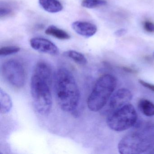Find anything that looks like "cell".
Listing matches in <instances>:
<instances>
[{
    "label": "cell",
    "instance_id": "cell-20",
    "mask_svg": "<svg viewBox=\"0 0 154 154\" xmlns=\"http://www.w3.org/2000/svg\"><path fill=\"white\" fill-rule=\"evenodd\" d=\"M139 82L144 87L146 88H148L149 90H151L153 92H154V85L151 84L149 83L146 82L145 81H142V80H139Z\"/></svg>",
    "mask_w": 154,
    "mask_h": 154
},
{
    "label": "cell",
    "instance_id": "cell-9",
    "mask_svg": "<svg viewBox=\"0 0 154 154\" xmlns=\"http://www.w3.org/2000/svg\"><path fill=\"white\" fill-rule=\"evenodd\" d=\"M72 26L75 33L86 38L94 35L97 31V28L95 25L86 21H75L72 24Z\"/></svg>",
    "mask_w": 154,
    "mask_h": 154
},
{
    "label": "cell",
    "instance_id": "cell-11",
    "mask_svg": "<svg viewBox=\"0 0 154 154\" xmlns=\"http://www.w3.org/2000/svg\"><path fill=\"white\" fill-rule=\"evenodd\" d=\"M39 4L44 10L49 13H57L63 8L62 3L58 0H39Z\"/></svg>",
    "mask_w": 154,
    "mask_h": 154
},
{
    "label": "cell",
    "instance_id": "cell-6",
    "mask_svg": "<svg viewBox=\"0 0 154 154\" xmlns=\"http://www.w3.org/2000/svg\"><path fill=\"white\" fill-rule=\"evenodd\" d=\"M2 72L5 80L13 87L20 88L25 85V68L18 60L10 59L5 62L2 65Z\"/></svg>",
    "mask_w": 154,
    "mask_h": 154
},
{
    "label": "cell",
    "instance_id": "cell-1",
    "mask_svg": "<svg viewBox=\"0 0 154 154\" xmlns=\"http://www.w3.org/2000/svg\"><path fill=\"white\" fill-rule=\"evenodd\" d=\"M54 82L56 99L60 108L67 112L74 111L79 104L80 92L72 73L66 68H60L55 74Z\"/></svg>",
    "mask_w": 154,
    "mask_h": 154
},
{
    "label": "cell",
    "instance_id": "cell-18",
    "mask_svg": "<svg viewBox=\"0 0 154 154\" xmlns=\"http://www.w3.org/2000/svg\"><path fill=\"white\" fill-rule=\"evenodd\" d=\"M14 11L12 10V9L8 6H1L0 8V17H7L13 15Z\"/></svg>",
    "mask_w": 154,
    "mask_h": 154
},
{
    "label": "cell",
    "instance_id": "cell-24",
    "mask_svg": "<svg viewBox=\"0 0 154 154\" xmlns=\"http://www.w3.org/2000/svg\"></svg>",
    "mask_w": 154,
    "mask_h": 154
},
{
    "label": "cell",
    "instance_id": "cell-13",
    "mask_svg": "<svg viewBox=\"0 0 154 154\" xmlns=\"http://www.w3.org/2000/svg\"><path fill=\"white\" fill-rule=\"evenodd\" d=\"M45 33L46 35L52 36L60 40H67L70 39L71 37L67 32L54 26H49L46 29Z\"/></svg>",
    "mask_w": 154,
    "mask_h": 154
},
{
    "label": "cell",
    "instance_id": "cell-8",
    "mask_svg": "<svg viewBox=\"0 0 154 154\" xmlns=\"http://www.w3.org/2000/svg\"><path fill=\"white\" fill-rule=\"evenodd\" d=\"M31 47L38 52L51 55H56L59 53L58 48L53 42L43 38L35 37L30 40Z\"/></svg>",
    "mask_w": 154,
    "mask_h": 154
},
{
    "label": "cell",
    "instance_id": "cell-3",
    "mask_svg": "<svg viewBox=\"0 0 154 154\" xmlns=\"http://www.w3.org/2000/svg\"><path fill=\"white\" fill-rule=\"evenodd\" d=\"M117 83L116 78L111 75L105 74L100 77L87 100L89 109L93 112L101 109L113 94Z\"/></svg>",
    "mask_w": 154,
    "mask_h": 154
},
{
    "label": "cell",
    "instance_id": "cell-23",
    "mask_svg": "<svg viewBox=\"0 0 154 154\" xmlns=\"http://www.w3.org/2000/svg\"><path fill=\"white\" fill-rule=\"evenodd\" d=\"M150 153H151V154H154V149H153V150H152V152H150Z\"/></svg>",
    "mask_w": 154,
    "mask_h": 154
},
{
    "label": "cell",
    "instance_id": "cell-2",
    "mask_svg": "<svg viewBox=\"0 0 154 154\" xmlns=\"http://www.w3.org/2000/svg\"><path fill=\"white\" fill-rule=\"evenodd\" d=\"M154 144V125L150 124L131 132L119 142L121 154H140L152 148Z\"/></svg>",
    "mask_w": 154,
    "mask_h": 154
},
{
    "label": "cell",
    "instance_id": "cell-7",
    "mask_svg": "<svg viewBox=\"0 0 154 154\" xmlns=\"http://www.w3.org/2000/svg\"><path fill=\"white\" fill-rule=\"evenodd\" d=\"M132 98L131 92L127 89H120L113 93L109 101V107L110 112L128 103Z\"/></svg>",
    "mask_w": 154,
    "mask_h": 154
},
{
    "label": "cell",
    "instance_id": "cell-16",
    "mask_svg": "<svg viewBox=\"0 0 154 154\" xmlns=\"http://www.w3.org/2000/svg\"><path fill=\"white\" fill-rule=\"evenodd\" d=\"M107 3L105 0H83L81 5L84 8L92 9L104 6Z\"/></svg>",
    "mask_w": 154,
    "mask_h": 154
},
{
    "label": "cell",
    "instance_id": "cell-15",
    "mask_svg": "<svg viewBox=\"0 0 154 154\" xmlns=\"http://www.w3.org/2000/svg\"><path fill=\"white\" fill-rule=\"evenodd\" d=\"M64 55L74 61L78 64L84 65L87 63V60L86 57L83 54L74 51V50H68L65 52Z\"/></svg>",
    "mask_w": 154,
    "mask_h": 154
},
{
    "label": "cell",
    "instance_id": "cell-12",
    "mask_svg": "<svg viewBox=\"0 0 154 154\" xmlns=\"http://www.w3.org/2000/svg\"><path fill=\"white\" fill-rule=\"evenodd\" d=\"M12 103L9 95L6 92L0 90V111L2 113L6 114L10 111Z\"/></svg>",
    "mask_w": 154,
    "mask_h": 154
},
{
    "label": "cell",
    "instance_id": "cell-22",
    "mask_svg": "<svg viewBox=\"0 0 154 154\" xmlns=\"http://www.w3.org/2000/svg\"><path fill=\"white\" fill-rule=\"evenodd\" d=\"M122 69L124 70L125 72H127L131 73H137V72L136 70L134 69H131V68L130 67H126V66H123L122 67Z\"/></svg>",
    "mask_w": 154,
    "mask_h": 154
},
{
    "label": "cell",
    "instance_id": "cell-19",
    "mask_svg": "<svg viewBox=\"0 0 154 154\" xmlns=\"http://www.w3.org/2000/svg\"><path fill=\"white\" fill-rule=\"evenodd\" d=\"M143 26L146 31L150 33L154 32V24L149 21H146L144 22Z\"/></svg>",
    "mask_w": 154,
    "mask_h": 154
},
{
    "label": "cell",
    "instance_id": "cell-14",
    "mask_svg": "<svg viewBox=\"0 0 154 154\" xmlns=\"http://www.w3.org/2000/svg\"><path fill=\"white\" fill-rule=\"evenodd\" d=\"M139 109L146 116H154V104L149 100L142 99L140 100L138 103Z\"/></svg>",
    "mask_w": 154,
    "mask_h": 154
},
{
    "label": "cell",
    "instance_id": "cell-17",
    "mask_svg": "<svg viewBox=\"0 0 154 154\" xmlns=\"http://www.w3.org/2000/svg\"><path fill=\"white\" fill-rule=\"evenodd\" d=\"M20 49L19 47L15 46L3 47L0 49V55L1 56H7L19 52Z\"/></svg>",
    "mask_w": 154,
    "mask_h": 154
},
{
    "label": "cell",
    "instance_id": "cell-5",
    "mask_svg": "<svg viewBox=\"0 0 154 154\" xmlns=\"http://www.w3.org/2000/svg\"><path fill=\"white\" fill-rule=\"evenodd\" d=\"M137 115L131 104L127 103L110 112L107 119V123L111 129L117 131L128 130L135 125Z\"/></svg>",
    "mask_w": 154,
    "mask_h": 154
},
{
    "label": "cell",
    "instance_id": "cell-10",
    "mask_svg": "<svg viewBox=\"0 0 154 154\" xmlns=\"http://www.w3.org/2000/svg\"><path fill=\"white\" fill-rule=\"evenodd\" d=\"M33 74L45 81L51 85L53 82L52 70L50 66L44 62H39L36 65Z\"/></svg>",
    "mask_w": 154,
    "mask_h": 154
},
{
    "label": "cell",
    "instance_id": "cell-4",
    "mask_svg": "<svg viewBox=\"0 0 154 154\" xmlns=\"http://www.w3.org/2000/svg\"><path fill=\"white\" fill-rule=\"evenodd\" d=\"M50 86L38 76L33 74L31 80V94L35 109L39 114L49 113L52 108L53 100Z\"/></svg>",
    "mask_w": 154,
    "mask_h": 154
},
{
    "label": "cell",
    "instance_id": "cell-21",
    "mask_svg": "<svg viewBox=\"0 0 154 154\" xmlns=\"http://www.w3.org/2000/svg\"><path fill=\"white\" fill-rule=\"evenodd\" d=\"M127 33V29H121L116 30L114 32V35L116 36L120 37L123 36L124 35H126Z\"/></svg>",
    "mask_w": 154,
    "mask_h": 154
}]
</instances>
